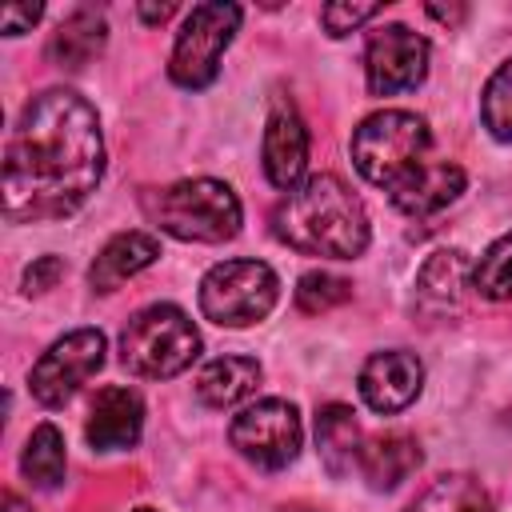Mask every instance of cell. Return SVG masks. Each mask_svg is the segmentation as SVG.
<instances>
[{"instance_id": "9c48e42d", "label": "cell", "mask_w": 512, "mask_h": 512, "mask_svg": "<svg viewBox=\"0 0 512 512\" xmlns=\"http://www.w3.org/2000/svg\"><path fill=\"white\" fill-rule=\"evenodd\" d=\"M228 440H232V448H236L244 460H252L256 468H284V464L296 460L300 440H304L300 412H296V404L276 400V396L256 400V404H248V408L232 420Z\"/></svg>"}, {"instance_id": "8992f818", "label": "cell", "mask_w": 512, "mask_h": 512, "mask_svg": "<svg viewBox=\"0 0 512 512\" xmlns=\"http://www.w3.org/2000/svg\"><path fill=\"white\" fill-rule=\"evenodd\" d=\"M280 300V280L264 260H224L200 280V312L220 328H248Z\"/></svg>"}, {"instance_id": "4dcf8cb0", "label": "cell", "mask_w": 512, "mask_h": 512, "mask_svg": "<svg viewBox=\"0 0 512 512\" xmlns=\"http://www.w3.org/2000/svg\"><path fill=\"white\" fill-rule=\"evenodd\" d=\"M280 512H320V508H304V504H296V508H280Z\"/></svg>"}, {"instance_id": "ffe728a7", "label": "cell", "mask_w": 512, "mask_h": 512, "mask_svg": "<svg viewBox=\"0 0 512 512\" xmlns=\"http://www.w3.org/2000/svg\"><path fill=\"white\" fill-rule=\"evenodd\" d=\"M20 472L36 488H60L64 484V436L56 424L32 428V436L20 452Z\"/></svg>"}, {"instance_id": "1f68e13d", "label": "cell", "mask_w": 512, "mask_h": 512, "mask_svg": "<svg viewBox=\"0 0 512 512\" xmlns=\"http://www.w3.org/2000/svg\"><path fill=\"white\" fill-rule=\"evenodd\" d=\"M136 512H156V508H136Z\"/></svg>"}, {"instance_id": "e0dca14e", "label": "cell", "mask_w": 512, "mask_h": 512, "mask_svg": "<svg viewBox=\"0 0 512 512\" xmlns=\"http://www.w3.org/2000/svg\"><path fill=\"white\" fill-rule=\"evenodd\" d=\"M260 384V364L252 356H216L196 376V396L208 408H232Z\"/></svg>"}, {"instance_id": "5bb4252c", "label": "cell", "mask_w": 512, "mask_h": 512, "mask_svg": "<svg viewBox=\"0 0 512 512\" xmlns=\"http://www.w3.org/2000/svg\"><path fill=\"white\" fill-rule=\"evenodd\" d=\"M420 444L408 436V432H384V436H372L360 444V476L368 480V488L376 492H392L400 488L416 468H420Z\"/></svg>"}, {"instance_id": "d4e9b609", "label": "cell", "mask_w": 512, "mask_h": 512, "mask_svg": "<svg viewBox=\"0 0 512 512\" xmlns=\"http://www.w3.org/2000/svg\"><path fill=\"white\" fill-rule=\"evenodd\" d=\"M376 12H380V4H324L320 8V24L328 28V36H348L352 28L372 20Z\"/></svg>"}, {"instance_id": "44dd1931", "label": "cell", "mask_w": 512, "mask_h": 512, "mask_svg": "<svg viewBox=\"0 0 512 512\" xmlns=\"http://www.w3.org/2000/svg\"><path fill=\"white\" fill-rule=\"evenodd\" d=\"M464 276H468V256L460 248H440L432 252L420 272H416V288L424 300H436V304H456L460 288H464Z\"/></svg>"}, {"instance_id": "4316f807", "label": "cell", "mask_w": 512, "mask_h": 512, "mask_svg": "<svg viewBox=\"0 0 512 512\" xmlns=\"http://www.w3.org/2000/svg\"><path fill=\"white\" fill-rule=\"evenodd\" d=\"M40 4H8L4 12H0V28H4V36H20V32H28L36 20H40Z\"/></svg>"}, {"instance_id": "2e32d148", "label": "cell", "mask_w": 512, "mask_h": 512, "mask_svg": "<svg viewBox=\"0 0 512 512\" xmlns=\"http://www.w3.org/2000/svg\"><path fill=\"white\" fill-rule=\"evenodd\" d=\"M316 452L332 480H344L360 460V424L348 404H324L316 412Z\"/></svg>"}, {"instance_id": "7c38bea8", "label": "cell", "mask_w": 512, "mask_h": 512, "mask_svg": "<svg viewBox=\"0 0 512 512\" xmlns=\"http://www.w3.org/2000/svg\"><path fill=\"white\" fill-rule=\"evenodd\" d=\"M260 156H264V176L292 192L308 168V128L296 112L292 100H276L268 120H264V144H260Z\"/></svg>"}, {"instance_id": "6da1fadb", "label": "cell", "mask_w": 512, "mask_h": 512, "mask_svg": "<svg viewBox=\"0 0 512 512\" xmlns=\"http://www.w3.org/2000/svg\"><path fill=\"white\" fill-rule=\"evenodd\" d=\"M104 176L96 108L72 88L32 96L4 148V216L40 224L72 216Z\"/></svg>"}, {"instance_id": "f1b7e54d", "label": "cell", "mask_w": 512, "mask_h": 512, "mask_svg": "<svg viewBox=\"0 0 512 512\" xmlns=\"http://www.w3.org/2000/svg\"><path fill=\"white\" fill-rule=\"evenodd\" d=\"M428 16H436V20H444V24H456V20H464V8H444V4H428Z\"/></svg>"}, {"instance_id": "7a4b0ae2", "label": "cell", "mask_w": 512, "mask_h": 512, "mask_svg": "<svg viewBox=\"0 0 512 512\" xmlns=\"http://www.w3.org/2000/svg\"><path fill=\"white\" fill-rule=\"evenodd\" d=\"M352 164L388 192L404 216H432L464 192V168L432 156V132L416 112L384 108L352 132Z\"/></svg>"}, {"instance_id": "5b68a950", "label": "cell", "mask_w": 512, "mask_h": 512, "mask_svg": "<svg viewBox=\"0 0 512 512\" xmlns=\"http://www.w3.org/2000/svg\"><path fill=\"white\" fill-rule=\"evenodd\" d=\"M152 216L168 236L192 244H224L240 232L244 220L236 192L212 176H196L164 188L152 204Z\"/></svg>"}, {"instance_id": "ba28073f", "label": "cell", "mask_w": 512, "mask_h": 512, "mask_svg": "<svg viewBox=\"0 0 512 512\" xmlns=\"http://www.w3.org/2000/svg\"><path fill=\"white\" fill-rule=\"evenodd\" d=\"M104 332L100 328H76L68 336H60L56 344H48V352L32 364L28 372V388L44 408H60L68 404L80 384H88V376L100 372L104 364Z\"/></svg>"}, {"instance_id": "8fae6325", "label": "cell", "mask_w": 512, "mask_h": 512, "mask_svg": "<svg viewBox=\"0 0 512 512\" xmlns=\"http://www.w3.org/2000/svg\"><path fill=\"white\" fill-rule=\"evenodd\" d=\"M420 388H424V364L404 348L376 352L360 368V396L380 416L404 412L420 396Z\"/></svg>"}, {"instance_id": "3957f363", "label": "cell", "mask_w": 512, "mask_h": 512, "mask_svg": "<svg viewBox=\"0 0 512 512\" xmlns=\"http://www.w3.org/2000/svg\"><path fill=\"white\" fill-rule=\"evenodd\" d=\"M272 232L288 248L304 256H328V260H356L368 248V216L364 204L352 196V188L332 176H308L296 184L272 212Z\"/></svg>"}, {"instance_id": "9a60e30c", "label": "cell", "mask_w": 512, "mask_h": 512, "mask_svg": "<svg viewBox=\"0 0 512 512\" xmlns=\"http://www.w3.org/2000/svg\"><path fill=\"white\" fill-rule=\"evenodd\" d=\"M156 256H160V240H156V236H148V232H120V236H112V240L100 248V256L92 260L88 284H92L96 292H116L128 276L144 272Z\"/></svg>"}, {"instance_id": "4fadbf2b", "label": "cell", "mask_w": 512, "mask_h": 512, "mask_svg": "<svg viewBox=\"0 0 512 512\" xmlns=\"http://www.w3.org/2000/svg\"><path fill=\"white\" fill-rule=\"evenodd\" d=\"M140 428H144V404L132 388L124 384H108L96 392L92 400V412H88V444L96 452H120V448H132L140 440Z\"/></svg>"}, {"instance_id": "484cf974", "label": "cell", "mask_w": 512, "mask_h": 512, "mask_svg": "<svg viewBox=\"0 0 512 512\" xmlns=\"http://www.w3.org/2000/svg\"><path fill=\"white\" fill-rule=\"evenodd\" d=\"M60 276H64V260H60V256H40V260H32V264L24 268V292H28V296H40V292L56 288Z\"/></svg>"}, {"instance_id": "ac0fdd59", "label": "cell", "mask_w": 512, "mask_h": 512, "mask_svg": "<svg viewBox=\"0 0 512 512\" xmlns=\"http://www.w3.org/2000/svg\"><path fill=\"white\" fill-rule=\"evenodd\" d=\"M108 24L96 8H76L60 20V28L48 40V60L56 68H84L100 48H104Z\"/></svg>"}, {"instance_id": "f546056e", "label": "cell", "mask_w": 512, "mask_h": 512, "mask_svg": "<svg viewBox=\"0 0 512 512\" xmlns=\"http://www.w3.org/2000/svg\"><path fill=\"white\" fill-rule=\"evenodd\" d=\"M0 508H4V512H32L16 492H4V496H0Z\"/></svg>"}, {"instance_id": "83f0119b", "label": "cell", "mask_w": 512, "mask_h": 512, "mask_svg": "<svg viewBox=\"0 0 512 512\" xmlns=\"http://www.w3.org/2000/svg\"><path fill=\"white\" fill-rule=\"evenodd\" d=\"M172 12H176V4H160V8L156 4H140V20H148V24H164Z\"/></svg>"}, {"instance_id": "52a82bcc", "label": "cell", "mask_w": 512, "mask_h": 512, "mask_svg": "<svg viewBox=\"0 0 512 512\" xmlns=\"http://www.w3.org/2000/svg\"><path fill=\"white\" fill-rule=\"evenodd\" d=\"M236 28H240L236 4H224V0L196 4L176 32V44L168 56V76L180 88H208L220 72V56L232 44Z\"/></svg>"}, {"instance_id": "cb8c5ba5", "label": "cell", "mask_w": 512, "mask_h": 512, "mask_svg": "<svg viewBox=\"0 0 512 512\" xmlns=\"http://www.w3.org/2000/svg\"><path fill=\"white\" fill-rule=\"evenodd\" d=\"M348 296H352V284H348L344 276H332V272H320V268H312V272H304V276L296 280V308L308 312V316L332 312V308H340Z\"/></svg>"}, {"instance_id": "603a6c76", "label": "cell", "mask_w": 512, "mask_h": 512, "mask_svg": "<svg viewBox=\"0 0 512 512\" xmlns=\"http://www.w3.org/2000/svg\"><path fill=\"white\" fill-rule=\"evenodd\" d=\"M472 288L488 300H508L512 296V232L500 236L480 256V264L472 268Z\"/></svg>"}, {"instance_id": "277c9868", "label": "cell", "mask_w": 512, "mask_h": 512, "mask_svg": "<svg viewBox=\"0 0 512 512\" xmlns=\"http://www.w3.org/2000/svg\"><path fill=\"white\" fill-rule=\"evenodd\" d=\"M200 356V332L176 304H152L120 332V364L144 380H168L192 368Z\"/></svg>"}, {"instance_id": "7402d4cb", "label": "cell", "mask_w": 512, "mask_h": 512, "mask_svg": "<svg viewBox=\"0 0 512 512\" xmlns=\"http://www.w3.org/2000/svg\"><path fill=\"white\" fill-rule=\"evenodd\" d=\"M480 116H484V128L512 144V60H504L488 84H484V96H480Z\"/></svg>"}, {"instance_id": "30bf717a", "label": "cell", "mask_w": 512, "mask_h": 512, "mask_svg": "<svg viewBox=\"0 0 512 512\" xmlns=\"http://www.w3.org/2000/svg\"><path fill=\"white\" fill-rule=\"evenodd\" d=\"M364 76L376 96L408 92L428 76V40L408 24H384L368 32L364 48Z\"/></svg>"}, {"instance_id": "d6986e66", "label": "cell", "mask_w": 512, "mask_h": 512, "mask_svg": "<svg viewBox=\"0 0 512 512\" xmlns=\"http://www.w3.org/2000/svg\"><path fill=\"white\" fill-rule=\"evenodd\" d=\"M404 512H496V504L476 476L452 472V476L432 480Z\"/></svg>"}]
</instances>
